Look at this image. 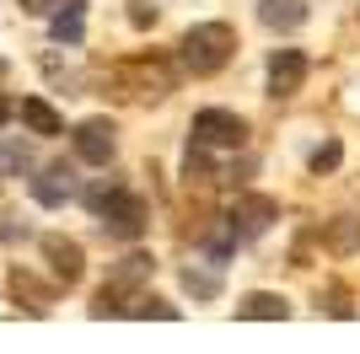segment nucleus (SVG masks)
Segmentation results:
<instances>
[{"mask_svg": "<svg viewBox=\"0 0 360 354\" xmlns=\"http://www.w3.org/2000/svg\"><path fill=\"white\" fill-rule=\"evenodd\" d=\"M237 317H253V322H285L290 317V301L285 295H269V290H253L237 301Z\"/></svg>", "mask_w": 360, "mask_h": 354, "instance_id": "obj_11", "label": "nucleus"}, {"mask_svg": "<svg viewBox=\"0 0 360 354\" xmlns=\"http://www.w3.org/2000/svg\"><path fill=\"white\" fill-rule=\"evenodd\" d=\"M231 54H237V27H231V22H194V27L183 32V44H178L183 70H194V75L226 70Z\"/></svg>", "mask_w": 360, "mask_h": 354, "instance_id": "obj_3", "label": "nucleus"}, {"mask_svg": "<svg viewBox=\"0 0 360 354\" xmlns=\"http://www.w3.org/2000/svg\"><path fill=\"white\" fill-rule=\"evenodd\" d=\"M274 221H280V204H274L269 193H242L237 204L226 209V225H221V231L231 236V242H253V236H264Z\"/></svg>", "mask_w": 360, "mask_h": 354, "instance_id": "obj_5", "label": "nucleus"}, {"mask_svg": "<svg viewBox=\"0 0 360 354\" xmlns=\"http://www.w3.org/2000/svg\"><path fill=\"white\" fill-rule=\"evenodd\" d=\"M86 209L103 221V231L108 236H119V242H140L146 236V221H150V209H146V199L140 193H129L119 183V177H108V183H91L86 193Z\"/></svg>", "mask_w": 360, "mask_h": 354, "instance_id": "obj_1", "label": "nucleus"}, {"mask_svg": "<svg viewBox=\"0 0 360 354\" xmlns=\"http://www.w3.org/2000/svg\"><path fill=\"white\" fill-rule=\"evenodd\" d=\"M183 284H188V295H199V301L221 295V280H215V274H205V268H183Z\"/></svg>", "mask_w": 360, "mask_h": 354, "instance_id": "obj_18", "label": "nucleus"}, {"mask_svg": "<svg viewBox=\"0 0 360 354\" xmlns=\"http://www.w3.org/2000/svg\"><path fill=\"white\" fill-rule=\"evenodd\" d=\"M307 81V54L301 48H274L269 54V97H296Z\"/></svg>", "mask_w": 360, "mask_h": 354, "instance_id": "obj_10", "label": "nucleus"}, {"mask_svg": "<svg viewBox=\"0 0 360 354\" xmlns=\"http://www.w3.org/2000/svg\"><path fill=\"white\" fill-rule=\"evenodd\" d=\"M150 258L146 252H129L124 263H113V274H108V284L97 290V301H91V317H124V295H135L140 284L150 280Z\"/></svg>", "mask_w": 360, "mask_h": 354, "instance_id": "obj_4", "label": "nucleus"}, {"mask_svg": "<svg viewBox=\"0 0 360 354\" xmlns=\"http://www.w3.org/2000/svg\"><path fill=\"white\" fill-rule=\"evenodd\" d=\"M323 242H328V252H339V258L360 252V215H339V221L323 231Z\"/></svg>", "mask_w": 360, "mask_h": 354, "instance_id": "obj_14", "label": "nucleus"}, {"mask_svg": "<svg viewBox=\"0 0 360 354\" xmlns=\"http://www.w3.org/2000/svg\"><path fill=\"white\" fill-rule=\"evenodd\" d=\"M258 22L269 32H296L307 22V6L301 0H258Z\"/></svg>", "mask_w": 360, "mask_h": 354, "instance_id": "obj_12", "label": "nucleus"}, {"mask_svg": "<svg viewBox=\"0 0 360 354\" xmlns=\"http://www.w3.org/2000/svg\"><path fill=\"white\" fill-rule=\"evenodd\" d=\"M11 113H16V103H6V97H0V129L11 124Z\"/></svg>", "mask_w": 360, "mask_h": 354, "instance_id": "obj_23", "label": "nucleus"}, {"mask_svg": "<svg viewBox=\"0 0 360 354\" xmlns=\"http://www.w3.org/2000/svg\"><path fill=\"white\" fill-rule=\"evenodd\" d=\"M75 156L86 166H108L113 162V150H119V129L108 124V118H86V124H75Z\"/></svg>", "mask_w": 360, "mask_h": 354, "instance_id": "obj_7", "label": "nucleus"}, {"mask_svg": "<svg viewBox=\"0 0 360 354\" xmlns=\"http://www.w3.org/2000/svg\"><path fill=\"white\" fill-rule=\"evenodd\" d=\"M124 317H178V306H167L162 295H135V306H124Z\"/></svg>", "mask_w": 360, "mask_h": 354, "instance_id": "obj_17", "label": "nucleus"}, {"mask_svg": "<svg viewBox=\"0 0 360 354\" xmlns=\"http://www.w3.org/2000/svg\"><path fill=\"white\" fill-rule=\"evenodd\" d=\"M333 166H339V145H323V150H312V172H333Z\"/></svg>", "mask_w": 360, "mask_h": 354, "instance_id": "obj_20", "label": "nucleus"}, {"mask_svg": "<svg viewBox=\"0 0 360 354\" xmlns=\"http://www.w3.org/2000/svg\"><path fill=\"white\" fill-rule=\"evenodd\" d=\"M113 91H119L124 103H162V97L178 91V70L156 54L124 59V65H113Z\"/></svg>", "mask_w": 360, "mask_h": 354, "instance_id": "obj_2", "label": "nucleus"}, {"mask_svg": "<svg viewBox=\"0 0 360 354\" xmlns=\"http://www.w3.org/2000/svg\"><path fill=\"white\" fill-rule=\"evenodd\" d=\"M60 6H70V0H22L27 16H49V11H60Z\"/></svg>", "mask_w": 360, "mask_h": 354, "instance_id": "obj_21", "label": "nucleus"}, {"mask_svg": "<svg viewBox=\"0 0 360 354\" xmlns=\"http://www.w3.org/2000/svg\"><path fill=\"white\" fill-rule=\"evenodd\" d=\"M32 166V150L22 145V140H6L0 145V177H16V172H27Z\"/></svg>", "mask_w": 360, "mask_h": 354, "instance_id": "obj_15", "label": "nucleus"}, {"mask_svg": "<svg viewBox=\"0 0 360 354\" xmlns=\"http://www.w3.org/2000/svg\"><path fill=\"white\" fill-rule=\"evenodd\" d=\"M16 113H22V124H27L32 134H44V140H49V134H65V118L54 113L44 97H22V107H16Z\"/></svg>", "mask_w": 360, "mask_h": 354, "instance_id": "obj_13", "label": "nucleus"}, {"mask_svg": "<svg viewBox=\"0 0 360 354\" xmlns=\"http://www.w3.org/2000/svg\"><path fill=\"white\" fill-rule=\"evenodd\" d=\"M44 258H49V274H54V284H65V290H70V284L86 274V252H81V242H75V236L49 231V236H44Z\"/></svg>", "mask_w": 360, "mask_h": 354, "instance_id": "obj_8", "label": "nucleus"}, {"mask_svg": "<svg viewBox=\"0 0 360 354\" xmlns=\"http://www.w3.org/2000/svg\"><path fill=\"white\" fill-rule=\"evenodd\" d=\"M16 236H27V225H16V215L0 221V242H16Z\"/></svg>", "mask_w": 360, "mask_h": 354, "instance_id": "obj_22", "label": "nucleus"}, {"mask_svg": "<svg viewBox=\"0 0 360 354\" xmlns=\"http://www.w3.org/2000/svg\"><path fill=\"white\" fill-rule=\"evenodd\" d=\"M242 140H248V124H242L231 107H205V113H194V145H205V150H237Z\"/></svg>", "mask_w": 360, "mask_h": 354, "instance_id": "obj_6", "label": "nucleus"}, {"mask_svg": "<svg viewBox=\"0 0 360 354\" xmlns=\"http://www.w3.org/2000/svg\"><path fill=\"white\" fill-rule=\"evenodd\" d=\"M129 22L135 27H156V6L150 0H129Z\"/></svg>", "mask_w": 360, "mask_h": 354, "instance_id": "obj_19", "label": "nucleus"}, {"mask_svg": "<svg viewBox=\"0 0 360 354\" xmlns=\"http://www.w3.org/2000/svg\"><path fill=\"white\" fill-rule=\"evenodd\" d=\"M54 38H60V44H81V0H70V6L54 16Z\"/></svg>", "mask_w": 360, "mask_h": 354, "instance_id": "obj_16", "label": "nucleus"}, {"mask_svg": "<svg viewBox=\"0 0 360 354\" xmlns=\"http://www.w3.org/2000/svg\"><path fill=\"white\" fill-rule=\"evenodd\" d=\"M32 199H38L44 209H60V204H70V199H81V177H75V166L70 162L44 166V172L32 177Z\"/></svg>", "mask_w": 360, "mask_h": 354, "instance_id": "obj_9", "label": "nucleus"}]
</instances>
